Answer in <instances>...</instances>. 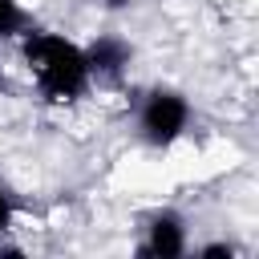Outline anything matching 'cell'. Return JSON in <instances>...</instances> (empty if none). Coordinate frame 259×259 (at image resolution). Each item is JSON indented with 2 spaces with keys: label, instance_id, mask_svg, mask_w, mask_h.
I'll list each match as a JSON object with an SVG mask.
<instances>
[{
  "label": "cell",
  "instance_id": "1",
  "mask_svg": "<svg viewBox=\"0 0 259 259\" xmlns=\"http://www.w3.org/2000/svg\"><path fill=\"white\" fill-rule=\"evenodd\" d=\"M20 61L45 101H77L89 93L93 73L85 61V45L69 40L65 32L28 28L20 36Z\"/></svg>",
  "mask_w": 259,
  "mask_h": 259
},
{
  "label": "cell",
  "instance_id": "2",
  "mask_svg": "<svg viewBox=\"0 0 259 259\" xmlns=\"http://www.w3.org/2000/svg\"><path fill=\"white\" fill-rule=\"evenodd\" d=\"M190 130V101L186 93L170 89V85H158L142 97L138 105V134L146 146L154 150H170L182 134Z\"/></svg>",
  "mask_w": 259,
  "mask_h": 259
},
{
  "label": "cell",
  "instance_id": "3",
  "mask_svg": "<svg viewBox=\"0 0 259 259\" xmlns=\"http://www.w3.org/2000/svg\"><path fill=\"white\" fill-rule=\"evenodd\" d=\"M142 255H154V259H178V255H186V223H182L178 210H158L150 219Z\"/></svg>",
  "mask_w": 259,
  "mask_h": 259
},
{
  "label": "cell",
  "instance_id": "4",
  "mask_svg": "<svg viewBox=\"0 0 259 259\" xmlns=\"http://www.w3.org/2000/svg\"><path fill=\"white\" fill-rule=\"evenodd\" d=\"M85 61H89V73L93 77H121L134 61V45L117 32H101L85 45Z\"/></svg>",
  "mask_w": 259,
  "mask_h": 259
},
{
  "label": "cell",
  "instance_id": "5",
  "mask_svg": "<svg viewBox=\"0 0 259 259\" xmlns=\"http://www.w3.org/2000/svg\"><path fill=\"white\" fill-rule=\"evenodd\" d=\"M28 28V12L20 0H0V40H12Z\"/></svg>",
  "mask_w": 259,
  "mask_h": 259
},
{
  "label": "cell",
  "instance_id": "6",
  "mask_svg": "<svg viewBox=\"0 0 259 259\" xmlns=\"http://www.w3.org/2000/svg\"><path fill=\"white\" fill-rule=\"evenodd\" d=\"M12 219H16V198H12V190L0 182V235L12 227Z\"/></svg>",
  "mask_w": 259,
  "mask_h": 259
},
{
  "label": "cell",
  "instance_id": "7",
  "mask_svg": "<svg viewBox=\"0 0 259 259\" xmlns=\"http://www.w3.org/2000/svg\"><path fill=\"white\" fill-rule=\"evenodd\" d=\"M198 259H235V247L231 243H206V247H198Z\"/></svg>",
  "mask_w": 259,
  "mask_h": 259
},
{
  "label": "cell",
  "instance_id": "8",
  "mask_svg": "<svg viewBox=\"0 0 259 259\" xmlns=\"http://www.w3.org/2000/svg\"><path fill=\"white\" fill-rule=\"evenodd\" d=\"M101 4H109V8H117V4H125V0H101Z\"/></svg>",
  "mask_w": 259,
  "mask_h": 259
}]
</instances>
